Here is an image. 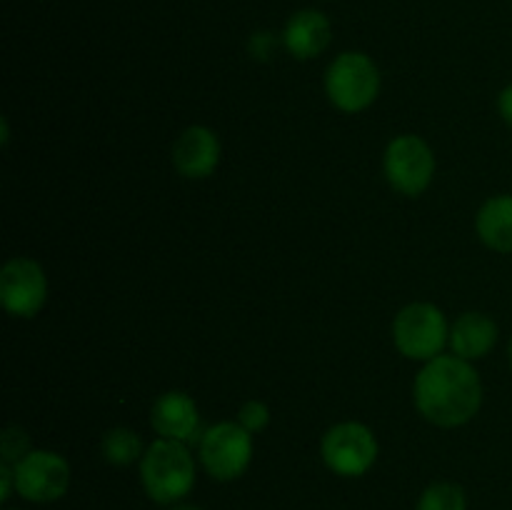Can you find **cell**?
<instances>
[{
  "label": "cell",
  "instance_id": "10",
  "mask_svg": "<svg viewBox=\"0 0 512 510\" xmlns=\"http://www.w3.org/2000/svg\"><path fill=\"white\" fill-rule=\"evenodd\" d=\"M220 163V138L205 125H190L173 145V165L183 178L203 180Z\"/></svg>",
  "mask_w": 512,
  "mask_h": 510
},
{
  "label": "cell",
  "instance_id": "8",
  "mask_svg": "<svg viewBox=\"0 0 512 510\" xmlns=\"http://www.w3.org/2000/svg\"><path fill=\"white\" fill-rule=\"evenodd\" d=\"M15 490L30 503H53L68 493L70 465L53 450H30L13 465Z\"/></svg>",
  "mask_w": 512,
  "mask_h": 510
},
{
  "label": "cell",
  "instance_id": "20",
  "mask_svg": "<svg viewBox=\"0 0 512 510\" xmlns=\"http://www.w3.org/2000/svg\"><path fill=\"white\" fill-rule=\"evenodd\" d=\"M498 113H500V118H503L505 123H508L510 128H512V83L505 85V88L500 90V95H498Z\"/></svg>",
  "mask_w": 512,
  "mask_h": 510
},
{
  "label": "cell",
  "instance_id": "16",
  "mask_svg": "<svg viewBox=\"0 0 512 510\" xmlns=\"http://www.w3.org/2000/svg\"><path fill=\"white\" fill-rule=\"evenodd\" d=\"M415 510H468V498L460 485L440 480L423 490Z\"/></svg>",
  "mask_w": 512,
  "mask_h": 510
},
{
  "label": "cell",
  "instance_id": "1",
  "mask_svg": "<svg viewBox=\"0 0 512 510\" xmlns=\"http://www.w3.org/2000/svg\"><path fill=\"white\" fill-rule=\"evenodd\" d=\"M415 408L438 428H460L483 405V380L473 363L458 355H438L415 375Z\"/></svg>",
  "mask_w": 512,
  "mask_h": 510
},
{
  "label": "cell",
  "instance_id": "17",
  "mask_svg": "<svg viewBox=\"0 0 512 510\" xmlns=\"http://www.w3.org/2000/svg\"><path fill=\"white\" fill-rule=\"evenodd\" d=\"M0 450H3V463L15 465L18 460H23L30 453V440L25 430L15 428V425L5 430L3 438H0Z\"/></svg>",
  "mask_w": 512,
  "mask_h": 510
},
{
  "label": "cell",
  "instance_id": "13",
  "mask_svg": "<svg viewBox=\"0 0 512 510\" xmlns=\"http://www.w3.org/2000/svg\"><path fill=\"white\" fill-rule=\"evenodd\" d=\"M330 38H333V28L320 10H300L283 30L285 48L298 60L318 58L330 45Z\"/></svg>",
  "mask_w": 512,
  "mask_h": 510
},
{
  "label": "cell",
  "instance_id": "11",
  "mask_svg": "<svg viewBox=\"0 0 512 510\" xmlns=\"http://www.w3.org/2000/svg\"><path fill=\"white\" fill-rule=\"evenodd\" d=\"M150 423H153L155 433L160 438L178 440V443H193L200 435V413L195 400L188 393L180 390H170V393L160 395L150 413Z\"/></svg>",
  "mask_w": 512,
  "mask_h": 510
},
{
  "label": "cell",
  "instance_id": "4",
  "mask_svg": "<svg viewBox=\"0 0 512 510\" xmlns=\"http://www.w3.org/2000/svg\"><path fill=\"white\" fill-rule=\"evenodd\" d=\"M395 348L410 360H433L450 343L445 313L433 303H410L393 320Z\"/></svg>",
  "mask_w": 512,
  "mask_h": 510
},
{
  "label": "cell",
  "instance_id": "19",
  "mask_svg": "<svg viewBox=\"0 0 512 510\" xmlns=\"http://www.w3.org/2000/svg\"><path fill=\"white\" fill-rule=\"evenodd\" d=\"M15 490V473H13V465L3 463L0 465V500H8L10 493Z\"/></svg>",
  "mask_w": 512,
  "mask_h": 510
},
{
  "label": "cell",
  "instance_id": "15",
  "mask_svg": "<svg viewBox=\"0 0 512 510\" xmlns=\"http://www.w3.org/2000/svg\"><path fill=\"white\" fill-rule=\"evenodd\" d=\"M100 450H103V458L113 465H133L135 460H143L145 455L140 435L133 428H123V425L110 428L103 435Z\"/></svg>",
  "mask_w": 512,
  "mask_h": 510
},
{
  "label": "cell",
  "instance_id": "18",
  "mask_svg": "<svg viewBox=\"0 0 512 510\" xmlns=\"http://www.w3.org/2000/svg\"><path fill=\"white\" fill-rule=\"evenodd\" d=\"M238 423L250 433H260L270 423V408L263 400H248V403L240 405Z\"/></svg>",
  "mask_w": 512,
  "mask_h": 510
},
{
  "label": "cell",
  "instance_id": "22",
  "mask_svg": "<svg viewBox=\"0 0 512 510\" xmlns=\"http://www.w3.org/2000/svg\"><path fill=\"white\" fill-rule=\"evenodd\" d=\"M508 358H510V368H512V338H510V345H508Z\"/></svg>",
  "mask_w": 512,
  "mask_h": 510
},
{
  "label": "cell",
  "instance_id": "6",
  "mask_svg": "<svg viewBox=\"0 0 512 510\" xmlns=\"http://www.w3.org/2000/svg\"><path fill=\"white\" fill-rule=\"evenodd\" d=\"M253 460V433L238 420H225L200 435V465L210 478L228 483L240 478Z\"/></svg>",
  "mask_w": 512,
  "mask_h": 510
},
{
  "label": "cell",
  "instance_id": "7",
  "mask_svg": "<svg viewBox=\"0 0 512 510\" xmlns=\"http://www.w3.org/2000/svg\"><path fill=\"white\" fill-rule=\"evenodd\" d=\"M383 173L388 183L393 185V190H398L400 195H408V198H415V195L425 193L428 185L433 183V150L420 135H398L385 148Z\"/></svg>",
  "mask_w": 512,
  "mask_h": 510
},
{
  "label": "cell",
  "instance_id": "21",
  "mask_svg": "<svg viewBox=\"0 0 512 510\" xmlns=\"http://www.w3.org/2000/svg\"><path fill=\"white\" fill-rule=\"evenodd\" d=\"M170 510H203V508H198V505H188V503H175Z\"/></svg>",
  "mask_w": 512,
  "mask_h": 510
},
{
  "label": "cell",
  "instance_id": "14",
  "mask_svg": "<svg viewBox=\"0 0 512 510\" xmlns=\"http://www.w3.org/2000/svg\"><path fill=\"white\" fill-rule=\"evenodd\" d=\"M475 233L495 253H512V193L493 195L480 205Z\"/></svg>",
  "mask_w": 512,
  "mask_h": 510
},
{
  "label": "cell",
  "instance_id": "5",
  "mask_svg": "<svg viewBox=\"0 0 512 510\" xmlns=\"http://www.w3.org/2000/svg\"><path fill=\"white\" fill-rule=\"evenodd\" d=\"M378 453L380 448L375 433L358 420H345V423L333 425L320 443L323 463L340 478L365 475L378 460Z\"/></svg>",
  "mask_w": 512,
  "mask_h": 510
},
{
  "label": "cell",
  "instance_id": "12",
  "mask_svg": "<svg viewBox=\"0 0 512 510\" xmlns=\"http://www.w3.org/2000/svg\"><path fill=\"white\" fill-rule=\"evenodd\" d=\"M498 335V323L490 315L470 310L450 325V348H453V355L473 363L490 355V350L498 345Z\"/></svg>",
  "mask_w": 512,
  "mask_h": 510
},
{
  "label": "cell",
  "instance_id": "2",
  "mask_svg": "<svg viewBox=\"0 0 512 510\" xmlns=\"http://www.w3.org/2000/svg\"><path fill=\"white\" fill-rule=\"evenodd\" d=\"M195 458L190 455L188 445L178 440L160 438L145 450L140 460V480L150 500L160 505H175L193 490Z\"/></svg>",
  "mask_w": 512,
  "mask_h": 510
},
{
  "label": "cell",
  "instance_id": "3",
  "mask_svg": "<svg viewBox=\"0 0 512 510\" xmlns=\"http://www.w3.org/2000/svg\"><path fill=\"white\" fill-rule=\"evenodd\" d=\"M325 93L343 113L370 108L380 93V70L373 58L358 50L340 53L325 70Z\"/></svg>",
  "mask_w": 512,
  "mask_h": 510
},
{
  "label": "cell",
  "instance_id": "9",
  "mask_svg": "<svg viewBox=\"0 0 512 510\" xmlns=\"http://www.w3.org/2000/svg\"><path fill=\"white\" fill-rule=\"evenodd\" d=\"M0 300L15 318H33L48 300V278L38 260L10 258L0 273Z\"/></svg>",
  "mask_w": 512,
  "mask_h": 510
}]
</instances>
